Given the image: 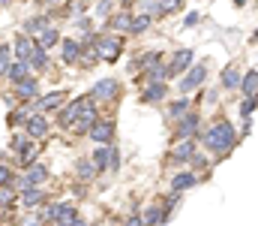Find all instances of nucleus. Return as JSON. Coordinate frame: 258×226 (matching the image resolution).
Masks as SVG:
<instances>
[{
    "instance_id": "1",
    "label": "nucleus",
    "mask_w": 258,
    "mask_h": 226,
    "mask_svg": "<svg viewBox=\"0 0 258 226\" xmlns=\"http://www.w3.org/2000/svg\"><path fill=\"white\" fill-rule=\"evenodd\" d=\"M198 145H201V151H207L213 160H225L231 151L240 145V136H237V130H234V124H231L225 115H219V118H213V121L201 130Z\"/></svg>"
},
{
    "instance_id": "2",
    "label": "nucleus",
    "mask_w": 258,
    "mask_h": 226,
    "mask_svg": "<svg viewBox=\"0 0 258 226\" xmlns=\"http://www.w3.org/2000/svg\"><path fill=\"white\" fill-rule=\"evenodd\" d=\"M123 46H126V36H123V33H108V30H105V33L96 36V49H99V58H102L105 64L120 61Z\"/></svg>"
},
{
    "instance_id": "3",
    "label": "nucleus",
    "mask_w": 258,
    "mask_h": 226,
    "mask_svg": "<svg viewBox=\"0 0 258 226\" xmlns=\"http://www.w3.org/2000/svg\"><path fill=\"white\" fill-rule=\"evenodd\" d=\"M120 94H123V87H120V81L117 78H99V81H93V87L87 91V97L93 100V103H117L120 100Z\"/></svg>"
},
{
    "instance_id": "4",
    "label": "nucleus",
    "mask_w": 258,
    "mask_h": 226,
    "mask_svg": "<svg viewBox=\"0 0 258 226\" xmlns=\"http://www.w3.org/2000/svg\"><path fill=\"white\" fill-rule=\"evenodd\" d=\"M201 124H204L201 109H189L183 118L174 121V139H198L201 136Z\"/></svg>"
},
{
    "instance_id": "5",
    "label": "nucleus",
    "mask_w": 258,
    "mask_h": 226,
    "mask_svg": "<svg viewBox=\"0 0 258 226\" xmlns=\"http://www.w3.org/2000/svg\"><path fill=\"white\" fill-rule=\"evenodd\" d=\"M99 118H102V115H99V103H93V100L87 97V103L81 106V112H78V121H75V127H72L69 133L81 139V136H87V133H90V127H93Z\"/></svg>"
},
{
    "instance_id": "6",
    "label": "nucleus",
    "mask_w": 258,
    "mask_h": 226,
    "mask_svg": "<svg viewBox=\"0 0 258 226\" xmlns=\"http://www.w3.org/2000/svg\"><path fill=\"white\" fill-rule=\"evenodd\" d=\"M204 81H207V61L192 64L186 73L180 75L177 91H180V94H192V91H201V87H204Z\"/></svg>"
},
{
    "instance_id": "7",
    "label": "nucleus",
    "mask_w": 258,
    "mask_h": 226,
    "mask_svg": "<svg viewBox=\"0 0 258 226\" xmlns=\"http://www.w3.org/2000/svg\"><path fill=\"white\" fill-rule=\"evenodd\" d=\"M138 97L144 106H162L165 100H171V87H168V81H147V84H141Z\"/></svg>"
},
{
    "instance_id": "8",
    "label": "nucleus",
    "mask_w": 258,
    "mask_h": 226,
    "mask_svg": "<svg viewBox=\"0 0 258 226\" xmlns=\"http://www.w3.org/2000/svg\"><path fill=\"white\" fill-rule=\"evenodd\" d=\"M114 133H117V121H114V118H99V121L90 127L87 139H90L93 145H111V142H114Z\"/></svg>"
},
{
    "instance_id": "9",
    "label": "nucleus",
    "mask_w": 258,
    "mask_h": 226,
    "mask_svg": "<svg viewBox=\"0 0 258 226\" xmlns=\"http://www.w3.org/2000/svg\"><path fill=\"white\" fill-rule=\"evenodd\" d=\"M87 103V94L84 97H72V100H66L63 109L60 112H54L57 115V127L60 130H72L75 127V121H78V112H81V106Z\"/></svg>"
},
{
    "instance_id": "10",
    "label": "nucleus",
    "mask_w": 258,
    "mask_h": 226,
    "mask_svg": "<svg viewBox=\"0 0 258 226\" xmlns=\"http://www.w3.org/2000/svg\"><path fill=\"white\" fill-rule=\"evenodd\" d=\"M195 151H198V139H174V145L168 148V163H171V166L189 163Z\"/></svg>"
},
{
    "instance_id": "11",
    "label": "nucleus",
    "mask_w": 258,
    "mask_h": 226,
    "mask_svg": "<svg viewBox=\"0 0 258 226\" xmlns=\"http://www.w3.org/2000/svg\"><path fill=\"white\" fill-rule=\"evenodd\" d=\"M48 199H51V193H45L42 187H24L18 193V205L27 211H39L42 205H48Z\"/></svg>"
},
{
    "instance_id": "12",
    "label": "nucleus",
    "mask_w": 258,
    "mask_h": 226,
    "mask_svg": "<svg viewBox=\"0 0 258 226\" xmlns=\"http://www.w3.org/2000/svg\"><path fill=\"white\" fill-rule=\"evenodd\" d=\"M66 94L63 87H54V91H48V94H39V100H36V109L33 112H42V115H48V112H60L66 103Z\"/></svg>"
},
{
    "instance_id": "13",
    "label": "nucleus",
    "mask_w": 258,
    "mask_h": 226,
    "mask_svg": "<svg viewBox=\"0 0 258 226\" xmlns=\"http://www.w3.org/2000/svg\"><path fill=\"white\" fill-rule=\"evenodd\" d=\"M24 133H27L30 139H36V142H42V139H48V133H51V121H48L42 112H30V118H27V124H24Z\"/></svg>"
},
{
    "instance_id": "14",
    "label": "nucleus",
    "mask_w": 258,
    "mask_h": 226,
    "mask_svg": "<svg viewBox=\"0 0 258 226\" xmlns=\"http://www.w3.org/2000/svg\"><path fill=\"white\" fill-rule=\"evenodd\" d=\"M189 109H195V106H192V100H189L186 94H180V97H171V100H165V103H162L165 121H171V124H174L177 118H183V115H186Z\"/></svg>"
},
{
    "instance_id": "15",
    "label": "nucleus",
    "mask_w": 258,
    "mask_h": 226,
    "mask_svg": "<svg viewBox=\"0 0 258 226\" xmlns=\"http://www.w3.org/2000/svg\"><path fill=\"white\" fill-rule=\"evenodd\" d=\"M57 49H60V64H63V67H78V58H81V49H84L78 36H63Z\"/></svg>"
},
{
    "instance_id": "16",
    "label": "nucleus",
    "mask_w": 258,
    "mask_h": 226,
    "mask_svg": "<svg viewBox=\"0 0 258 226\" xmlns=\"http://www.w3.org/2000/svg\"><path fill=\"white\" fill-rule=\"evenodd\" d=\"M12 97H15L18 103H36V100H39V78L30 75V78L12 84Z\"/></svg>"
},
{
    "instance_id": "17",
    "label": "nucleus",
    "mask_w": 258,
    "mask_h": 226,
    "mask_svg": "<svg viewBox=\"0 0 258 226\" xmlns=\"http://www.w3.org/2000/svg\"><path fill=\"white\" fill-rule=\"evenodd\" d=\"M198 181H201V175H198V172H192V169H180V172H174V175H171L168 187H171V193H186V190L198 187Z\"/></svg>"
},
{
    "instance_id": "18",
    "label": "nucleus",
    "mask_w": 258,
    "mask_h": 226,
    "mask_svg": "<svg viewBox=\"0 0 258 226\" xmlns=\"http://www.w3.org/2000/svg\"><path fill=\"white\" fill-rule=\"evenodd\" d=\"M129 24H132V9H117L105 18V30L108 33H123L129 36Z\"/></svg>"
},
{
    "instance_id": "19",
    "label": "nucleus",
    "mask_w": 258,
    "mask_h": 226,
    "mask_svg": "<svg viewBox=\"0 0 258 226\" xmlns=\"http://www.w3.org/2000/svg\"><path fill=\"white\" fill-rule=\"evenodd\" d=\"M171 78H174L171 67H168V64H162V61H159V64H153V67H147L144 73L135 75V81H138V84H147V81H171Z\"/></svg>"
},
{
    "instance_id": "20",
    "label": "nucleus",
    "mask_w": 258,
    "mask_h": 226,
    "mask_svg": "<svg viewBox=\"0 0 258 226\" xmlns=\"http://www.w3.org/2000/svg\"><path fill=\"white\" fill-rule=\"evenodd\" d=\"M192 64H195V49H177V52L171 55V61H168V67H171L174 78H177V75H183Z\"/></svg>"
},
{
    "instance_id": "21",
    "label": "nucleus",
    "mask_w": 258,
    "mask_h": 226,
    "mask_svg": "<svg viewBox=\"0 0 258 226\" xmlns=\"http://www.w3.org/2000/svg\"><path fill=\"white\" fill-rule=\"evenodd\" d=\"M141 220H144V226H168L171 220L165 217V211H162V202L159 199H153L150 205H144L141 208Z\"/></svg>"
},
{
    "instance_id": "22",
    "label": "nucleus",
    "mask_w": 258,
    "mask_h": 226,
    "mask_svg": "<svg viewBox=\"0 0 258 226\" xmlns=\"http://www.w3.org/2000/svg\"><path fill=\"white\" fill-rule=\"evenodd\" d=\"M27 118H30V103H18V106H12V109H9L6 124H9L12 130H24Z\"/></svg>"
},
{
    "instance_id": "23",
    "label": "nucleus",
    "mask_w": 258,
    "mask_h": 226,
    "mask_svg": "<svg viewBox=\"0 0 258 226\" xmlns=\"http://www.w3.org/2000/svg\"><path fill=\"white\" fill-rule=\"evenodd\" d=\"M240 67L237 64H228V67H222V73H219V87H225V91H237L240 87Z\"/></svg>"
},
{
    "instance_id": "24",
    "label": "nucleus",
    "mask_w": 258,
    "mask_h": 226,
    "mask_svg": "<svg viewBox=\"0 0 258 226\" xmlns=\"http://www.w3.org/2000/svg\"><path fill=\"white\" fill-rule=\"evenodd\" d=\"M45 27H51V18H48V15H30V18L24 21L21 33H27L30 39H39V33H42Z\"/></svg>"
},
{
    "instance_id": "25",
    "label": "nucleus",
    "mask_w": 258,
    "mask_h": 226,
    "mask_svg": "<svg viewBox=\"0 0 258 226\" xmlns=\"http://www.w3.org/2000/svg\"><path fill=\"white\" fill-rule=\"evenodd\" d=\"M33 46H36V39H30L27 33H15V39H12V52H15V61H27L30 58V52H33Z\"/></svg>"
},
{
    "instance_id": "26",
    "label": "nucleus",
    "mask_w": 258,
    "mask_h": 226,
    "mask_svg": "<svg viewBox=\"0 0 258 226\" xmlns=\"http://www.w3.org/2000/svg\"><path fill=\"white\" fill-rule=\"evenodd\" d=\"M75 178H78L81 184H90V181H96V178H99V172H96V166H93V160H90V157H81V160L75 163Z\"/></svg>"
},
{
    "instance_id": "27",
    "label": "nucleus",
    "mask_w": 258,
    "mask_h": 226,
    "mask_svg": "<svg viewBox=\"0 0 258 226\" xmlns=\"http://www.w3.org/2000/svg\"><path fill=\"white\" fill-rule=\"evenodd\" d=\"M60 39H63V33H60V27H45L42 33H39V39H36V46L39 49H45V52H51V49H57L60 46Z\"/></svg>"
},
{
    "instance_id": "28",
    "label": "nucleus",
    "mask_w": 258,
    "mask_h": 226,
    "mask_svg": "<svg viewBox=\"0 0 258 226\" xmlns=\"http://www.w3.org/2000/svg\"><path fill=\"white\" fill-rule=\"evenodd\" d=\"M150 27H153V15L135 12V15H132V24H129V36H144Z\"/></svg>"
},
{
    "instance_id": "29",
    "label": "nucleus",
    "mask_w": 258,
    "mask_h": 226,
    "mask_svg": "<svg viewBox=\"0 0 258 226\" xmlns=\"http://www.w3.org/2000/svg\"><path fill=\"white\" fill-rule=\"evenodd\" d=\"M48 52L45 49H39V46H33V52H30V58H27V67H30V73H45L48 70Z\"/></svg>"
},
{
    "instance_id": "30",
    "label": "nucleus",
    "mask_w": 258,
    "mask_h": 226,
    "mask_svg": "<svg viewBox=\"0 0 258 226\" xmlns=\"http://www.w3.org/2000/svg\"><path fill=\"white\" fill-rule=\"evenodd\" d=\"M96 64H102V58H99V49H96V42H90V46H84V49H81L78 67H81V70H93Z\"/></svg>"
},
{
    "instance_id": "31",
    "label": "nucleus",
    "mask_w": 258,
    "mask_h": 226,
    "mask_svg": "<svg viewBox=\"0 0 258 226\" xmlns=\"http://www.w3.org/2000/svg\"><path fill=\"white\" fill-rule=\"evenodd\" d=\"M90 160H93V166H96V172L102 175V172H108V160H111V145H96L93 154H90Z\"/></svg>"
},
{
    "instance_id": "32",
    "label": "nucleus",
    "mask_w": 258,
    "mask_h": 226,
    "mask_svg": "<svg viewBox=\"0 0 258 226\" xmlns=\"http://www.w3.org/2000/svg\"><path fill=\"white\" fill-rule=\"evenodd\" d=\"M30 67H27V61H12V67H9V73H6V81L9 84H18V81H24V78H30Z\"/></svg>"
},
{
    "instance_id": "33",
    "label": "nucleus",
    "mask_w": 258,
    "mask_h": 226,
    "mask_svg": "<svg viewBox=\"0 0 258 226\" xmlns=\"http://www.w3.org/2000/svg\"><path fill=\"white\" fill-rule=\"evenodd\" d=\"M243 97H255L258 91V70H246L243 73V78H240V87H237Z\"/></svg>"
},
{
    "instance_id": "34",
    "label": "nucleus",
    "mask_w": 258,
    "mask_h": 226,
    "mask_svg": "<svg viewBox=\"0 0 258 226\" xmlns=\"http://www.w3.org/2000/svg\"><path fill=\"white\" fill-rule=\"evenodd\" d=\"M42 148H45L42 142H36V139H30V145H27V148H24L21 154H18V160H21V166H30V163H36V160H39V154H42Z\"/></svg>"
},
{
    "instance_id": "35",
    "label": "nucleus",
    "mask_w": 258,
    "mask_h": 226,
    "mask_svg": "<svg viewBox=\"0 0 258 226\" xmlns=\"http://www.w3.org/2000/svg\"><path fill=\"white\" fill-rule=\"evenodd\" d=\"M15 205H18V190H15V184L0 187V211H12Z\"/></svg>"
},
{
    "instance_id": "36",
    "label": "nucleus",
    "mask_w": 258,
    "mask_h": 226,
    "mask_svg": "<svg viewBox=\"0 0 258 226\" xmlns=\"http://www.w3.org/2000/svg\"><path fill=\"white\" fill-rule=\"evenodd\" d=\"M12 61H15V52H12V42L6 39V42H0V78H6Z\"/></svg>"
},
{
    "instance_id": "37",
    "label": "nucleus",
    "mask_w": 258,
    "mask_h": 226,
    "mask_svg": "<svg viewBox=\"0 0 258 226\" xmlns=\"http://www.w3.org/2000/svg\"><path fill=\"white\" fill-rule=\"evenodd\" d=\"M159 61H162V52H156V49H153V52H144V55L135 61V70L144 73L147 67H153V64H159Z\"/></svg>"
},
{
    "instance_id": "38",
    "label": "nucleus",
    "mask_w": 258,
    "mask_h": 226,
    "mask_svg": "<svg viewBox=\"0 0 258 226\" xmlns=\"http://www.w3.org/2000/svg\"><path fill=\"white\" fill-rule=\"evenodd\" d=\"M27 145H30V136H27L24 130H15L12 139H9V151H12V154H21Z\"/></svg>"
},
{
    "instance_id": "39",
    "label": "nucleus",
    "mask_w": 258,
    "mask_h": 226,
    "mask_svg": "<svg viewBox=\"0 0 258 226\" xmlns=\"http://www.w3.org/2000/svg\"><path fill=\"white\" fill-rule=\"evenodd\" d=\"M180 196H183V193H168L165 199H159V202H162V211H165V217H168V220L174 217V208L180 205Z\"/></svg>"
},
{
    "instance_id": "40",
    "label": "nucleus",
    "mask_w": 258,
    "mask_h": 226,
    "mask_svg": "<svg viewBox=\"0 0 258 226\" xmlns=\"http://www.w3.org/2000/svg\"><path fill=\"white\" fill-rule=\"evenodd\" d=\"M63 12L72 15V18L84 15V12H87V0H69V3H63Z\"/></svg>"
},
{
    "instance_id": "41",
    "label": "nucleus",
    "mask_w": 258,
    "mask_h": 226,
    "mask_svg": "<svg viewBox=\"0 0 258 226\" xmlns=\"http://www.w3.org/2000/svg\"><path fill=\"white\" fill-rule=\"evenodd\" d=\"M159 6H162L165 15H177V12L186 9V0H159Z\"/></svg>"
},
{
    "instance_id": "42",
    "label": "nucleus",
    "mask_w": 258,
    "mask_h": 226,
    "mask_svg": "<svg viewBox=\"0 0 258 226\" xmlns=\"http://www.w3.org/2000/svg\"><path fill=\"white\" fill-rule=\"evenodd\" d=\"M258 109V100L255 97H243L240 100V121H246V118H252V112Z\"/></svg>"
},
{
    "instance_id": "43",
    "label": "nucleus",
    "mask_w": 258,
    "mask_h": 226,
    "mask_svg": "<svg viewBox=\"0 0 258 226\" xmlns=\"http://www.w3.org/2000/svg\"><path fill=\"white\" fill-rule=\"evenodd\" d=\"M141 12H147V15H153V18H165L159 0H141Z\"/></svg>"
},
{
    "instance_id": "44",
    "label": "nucleus",
    "mask_w": 258,
    "mask_h": 226,
    "mask_svg": "<svg viewBox=\"0 0 258 226\" xmlns=\"http://www.w3.org/2000/svg\"><path fill=\"white\" fill-rule=\"evenodd\" d=\"M189 169H192V172H198V169H210V157L201 154V151H195L192 160H189Z\"/></svg>"
},
{
    "instance_id": "45",
    "label": "nucleus",
    "mask_w": 258,
    "mask_h": 226,
    "mask_svg": "<svg viewBox=\"0 0 258 226\" xmlns=\"http://www.w3.org/2000/svg\"><path fill=\"white\" fill-rule=\"evenodd\" d=\"M15 181V169L12 166H6L3 160H0V187H9Z\"/></svg>"
},
{
    "instance_id": "46",
    "label": "nucleus",
    "mask_w": 258,
    "mask_h": 226,
    "mask_svg": "<svg viewBox=\"0 0 258 226\" xmlns=\"http://www.w3.org/2000/svg\"><path fill=\"white\" fill-rule=\"evenodd\" d=\"M120 166H123V157H120V148L111 142V160H108V172H120Z\"/></svg>"
},
{
    "instance_id": "47",
    "label": "nucleus",
    "mask_w": 258,
    "mask_h": 226,
    "mask_svg": "<svg viewBox=\"0 0 258 226\" xmlns=\"http://www.w3.org/2000/svg\"><path fill=\"white\" fill-rule=\"evenodd\" d=\"M120 226H144V220H141V211H132L129 217H123V223Z\"/></svg>"
},
{
    "instance_id": "48",
    "label": "nucleus",
    "mask_w": 258,
    "mask_h": 226,
    "mask_svg": "<svg viewBox=\"0 0 258 226\" xmlns=\"http://www.w3.org/2000/svg\"><path fill=\"white\" fill-rule=\"evenodd\" d=\"M249 133H252V118H246V121H243V127L237 130V136L243 139V136H249Z\"/></svg>"
},
{
    "instance_id": "49",
    "label": "nucleus",
    "mask_w": 258,
    "mask_h": 226,
    "mask_svg": "<svg viewBox=\"0 0 258 226\" xmlns=\"http://www.w3.org/2000/svg\"><path fill=\"white\" fill-rule=\"evenodd\" d=\"M198 18H201V12H189L183 24H186V27H195V24H198Z\"/></svg>"
},
{
    "instance_id": "50",
    "label": "nucleus",
    "mask_w": 258,
    "mask_h": 226,
    "mask_svg": "<svg viewBox=\"0 0 258 226\" xmlns=\"http://www.w3.org/2000/svg\"><path fill=\"white\" fill-rule=\"evenodd\" d=\"M135 3H138V0H117V6H120V9H132Z\"/></svg>"
},
{
    "instance_id": "51",
    "label": "nucleus",
    "mask_w": 258,
    "mask_h": 226,
    "mask_svg": "<svg viewBox=\"0 0 258 226\" xmlns=\"http://www.w3.org/2000/svg\"><path fill=\"white\" fill-rule=\"evenodd\" d=\"M36 3H39V6H57L60 0H36Z\"/></svg>"
},
{
    "instance_id": "52",
    "label": "nucleus",
    "mask_w": 258,
    "mask_h": 226,
    "mask_svg": "<svg viewBox=\"0 0 258 226\" xmlns=\"http://www.w3.org/2000/svg\"><path fill=\"white\" fill-rule=\"evenodd\" d=\"M69 226H90V223H87L84 217H75V220H72V223H69Z\"/></svg>"
},
{
    "instance_id": "53",
    "label": "nucleus",
    "mask_w": 258,
    "mask_h": 226,
    "mask_svg": "<svg viewBox=\"0 0 258 226\" xmlns=\"http://www.w3.org/2000/svg\"><path fill=\"white\" fill-rule=\"evenodd\" d=\"M231 3H234V6H237V9H243V6H246V3H249V0H231Z\"/></svg>"
},
{
    "instance_id": "54",
    "label": "nucleus",
    "mask_w": 258,
    "mask_h": 226,
    "mask_svg": "<svg viewBox=\"0 0 258 226\" xmlns=\"http://www.w3.org/2000/svg\"><path fill=\"white\" fill-rule=\"evenodd\" d=\"M249 42H255V46H258V27L252 30V36H249Z\"/></svg>"
},
{
    "instance_id": "55",
    "label": "nucleus",
    "mask_w": 258,
    "mask_h": 226,
    "mask_svg": "<svg viewBox=\"0 0 258 226\" xmlns=\"http://www.w3.org/2000/svg\"><path fill=\"white\" fill-rule=\"evenodd\" d=\"M9 3H12V0H0V6H9Z\"/></svg>"
},
{
    "instance_id": "56",
    "label": "nucleus",
    "mask_w": 258,
    "mask_h": 226,
    "mask_svg": "<svg viewBox=\"0 0 258 226\" xmlns=\"http://www.w3.org/2000/svg\"><path fill=\"white\" fill-rule=\"evenodd\" d=\"M9 226H21V223H18V220H9Z\"/></svg>"
},
{
    "instance_id": "57",
    "label": "nucleus",
    "mask_w": 258,
    "mask_h": 226,
    "mask_svg": "<svg viewBox=\"0 0 258 226\" xmlns=\"http://www.w3.org/2000/svg\"><path fill=\"white\" fill-rule=\"evenodd\" d=\"M255 100H258V91H255Z\"/></svg>"
},
{
    "instance_id": "58",
    "label": "nucleus",
    "mask_w": 258,
    "mask_h": 226,
    "mask_svg": "<svg viewBox=\"0 0 258 226\" xmlns=\"http://www.w3.org/2000/svg\"><path fill=\"white\" fill-rule=\"evenodd\" d=\"M54 226H60V223H54Z\"/></svg>"
},
{
    "instance_id": "59",
    "label": "nucleus",
    "mask_w": 258,
    "mask_h": 226,
    "mask_svg": "<svg viewBox=\"0 0 258 226\" xmlns=\"http://www.w3.org/2000/svg\"><path fill=\"white\" fill-rule=\"evenodd\" d=\"M87 3H90V0H87Z\"/></svg>"
}]
</instances>
